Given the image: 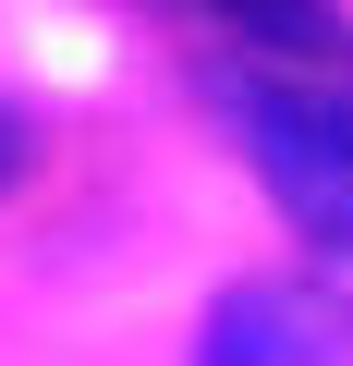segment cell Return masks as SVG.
Masks as SVG:
<instances>
[{
	"mask_svg": "<svg viewBox=\"0 0 353 366\" xmlns=\"http://www.w3.org/2000/svg\"><path fill=\"white\" fill-rule=\"evenodd\" d=\"M220 110H232L244 159L268 171V196L292 208V232L353 257V98L305 86V74H220Z\"/></svg>",
	"mask_w": 353,
	"mask_h": 366,
	"instance_id": "6da1fadb",
	"label": "cell"
},
{
	"mask_svg": "<svg viewBox=\"0 0 353 366\" xmlns=\"http://www.w3.org/2000/svg\"><path fill=\"white\" fill-rule=\"evenodd\" d=\"M353 305L329 281H232L195 330V366H341Z\"/></svg>",
	"mask_w": 353,
	"mask_h": 366,
	"instance_id": "7a4b0ae2",
	"label": "cell"
},
{
	"mask_svg": "<svg viewBox=\"0 0 353 366\" xmlns=\"http://www.w3.org/2000/svg\"><path fill=\"white\" fill-rule=\"evenodd\" d=\"M195 13H208L220 37H244V49H329V37H341L329 0H195Z\"/></svg>",
	"mask_w": 353,
	"mask_h": 366,
	"instance_id": "3957f363",
	"label": "cell"
},
{
	"mask_svg": "<svg viewBox=\"0 0 353 366\" xmlns=\"http://www.w3.org/2000/svg\"><path fill=\"white\" fill-rule=\"evenodd\" d=\"M13 171H25V122L0 110V183H13Z\"/></svg>",
	"mask_w": 353,
	"mask_h": 366,
	"instance_id": "277c9868",
	"label": "cell"
}]
</instances>
